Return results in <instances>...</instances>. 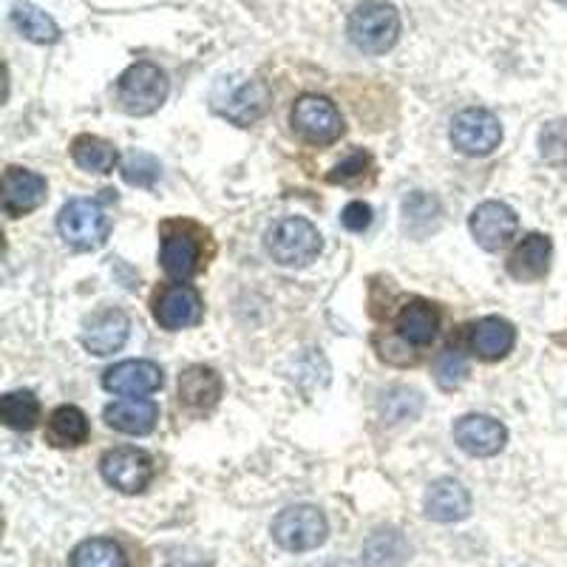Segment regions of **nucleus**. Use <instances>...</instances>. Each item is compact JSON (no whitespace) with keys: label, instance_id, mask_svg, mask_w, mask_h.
<instances>
[{"label":"nucleus","instance_id":"35","mask_svg":"<svg viewBox=\"0 0 567 567\" xmlns=\"http://www.w3.org/2000/svg\"><path fill=\"white\" fill-rule=\"evenodd\" d=\"M556 3H565V7H567V0H556Z\"/></svg>","mask_w":567,"mask_h":567},{"label":"nucleus","instance_id":"7","mask_svg":"<svg viewBox=\"0 0 567 567\" xmlns=\"http://www.w3.org/2000/svg\"><path fill=\"white\" fill-rule=\"evenodd\" d=\"M103 480L123 494H142L154 480V460L142 449H114L100 460Z\"/></svg>","mask_w":567,"mask_h":567},{"label":"nucleus","instance_id":"2","mask_svg":"<svg viewBox=\"0 0 567 567\" xmlns=\"http://www.w3.org/2000/svg\"><path fill=\"white\" fill-rule=\"evenodd\" d=\"M116 100L125 114L148 116L168 100V78L154 63H134L116 83Z\"/></svg>","mask_w":567,"mask_h":567},{"label":"nucleus","instance_id":"27","mask_svg":"<svg viewBox=\"0 0 567 567\" xmlns=\"http://www.w3.org/2000/svg\"><path fill=\"white\" fill-rule=\"evenodd\" d=\"M0 417L14 432H32L40 420V400L34 392H9L0 400Z\"/></svg>","mask_w":567,"mask_h":567},{"label":"nucleus","instance_id":"30","mask_svg":"<svg viewBox=\"0 0 567 567\" xmlns=\"http://www.w3.org/2000/svg\"><path fill=\"white\" fill-rule=\"evenodd\" d=\"M159 174H162L159 162H156L151 154H145V151H134V154H128V159L123 162V176L128 185L154 187V182L159 179Z\"/></svg>","mask_w":567,"mask_h":567},{"label":"nucleus","instance_id":"34","mask_svg":"<svg viewBox=\"0 0 567 567\" xmlns=\"http://www.w3.org/2000/svg\"><path fill=\"white\" fill-rule=\"evenodd\" d=\"M327 567H358V565H352V561H332V565Z\"/></svg>","mask_w":567,"mask_h":567},{"label":"nucleus","instance_id":"24","mask_svg":"<svg viewBox=\"0 0 567 567\" xmlns=\"http://www.w3.org/2000/svg\"><path fill=\"white\" fill-rule=\"evenodd\" d=\"M12 23L20 34L32 43H58L60 27L54 23L52 14H45L43 9L29 3V0H18L12 7Z\"/></svg>","mask_w":567,"mask_h":567},{"label":"nucleus","instance_id":"10","mask_svg":"<svg viewBox=\"0 0 567 567\" xmlns=\"http://www.w3.org/2000/svg\"><path fill=\"white\" fill-rule=\"evenodd\" d=\"M454 443L471 457H494L508 443V432L488 414H465L454 423Z\"/></svg>","mask_w":567,"mask_h":567},{"label":"nucleus","instance_id":"18","mask_svg":"<svg viewBox=\"0 0 567 567\" xmlns=\"http://www.w3.org/2000/svg\"><path fill=\"white\" fill-rule=\"evenodd\" d=\"M103 417L111 429H116V432L140 437V434L154 432L156 420H159V409H156L154 400H142V398L116 400V403L105 406Z\"/></svg>","mask_w":567,"mask_h":567},{"label":"nucleus","instance_id":"5","mask_svg":"<svg viewBox=\"0 0 567 567\" xmlns=\"http://www.w3.org/2000/svg\"><path fill=\"white\" fill-rule=\"evenodd\" d=\"M58 230L74 250H100L111 233V219L103 207L91 199H71L60 210Z\"/></svg>","mask_w":567,"mask_h":567},{"label":"nucleus","instance_id":"15","mask_svg":"<svg viewBox=\"0 0 567 567\" xmlns=\"http://www.w3.org/2000/svg\"><path fill=\"white\" fill-rule=\"evenodd\" d=\"M550 256H554V245L548 236L542 233H528L519 245L514 247L508 258V272L516 281L530 284L548 276L550 270Z\"/></svg>","mask_w":567,"mask_h":567},{"label":"nucleus","instance_id":"14","mask_svg":"<svg viewBox=\"0 0 567 567\" xmlns=\"http://www.w3.org/2000/svg\"><path fill=\"white\" fill-rule=\"evenodd\" d=\"M45 199V179L34 171L9 168L3 174V213L7 216H27L38 210Z\"/></svg>","mask_w":567,"mask_h":567},{"label":"nucleus","instance_id":"9","mask_svg":"<svg viewBox=\"0 0 567 567\" xmlns=\"http://www.w3.org/2000/svg\"><path fill=\"white\" fill-rule=\"evenodd\" d=\"M471 236L477 239L483 250H503L519 230V219L505 202H483L474 207L468 219Z\"/></svg>","mask_w":567,"mask_h":567},{"label":"nucleus","instance_id":"31","mask_svg":"<svg viewBox=\"0 0 567 567\" xmlns=\"http://www.w3.org/2000/svg\"><path fill=\"white\" fill-rule=\"evenodd\" d=\"M429 213H432V216H440L437 199L420 194V190L403 202V216H406V227L412 233L417 230V221H425V230H434L432 219H429Z\"/></svg>","mask_w":567,"mask_h":567},{"label":"nucleus","instance_id":"23","mask_svg":"<svg viewBox=\"0 0 567 567\" xmlns=\"http://www.w3.org/2000/svg\"><path fill=\"white\" fill-rule=\"evenodd\" d=\"M45 440L58 449H74L89 440V417L78 406H60L49 417Z\"/></svg>","mask_w":567,"mask_h":567},{"label":"nucleus","instance_id":"28","mask_svg":"<svg viewBox=\"0 0 567 567\" xmlns=\"http://www.w3.org/2000/svg\"><path fill=\"white\" fill-rule=\"evenodd\" d=\"M71 567H128V559L116 542L85 539L71 554Z\"/></svg>","mask_w":567,"mask_h":567},{"label":"nucleus","instance_id":"26","mask_svg":"<svg viewBox=\"0 0 567 567\" xmlns=\"http://www.w3.org/2000/svg\"><path fill=\"white\" fill-rule=\"evenodd\" d=\"M363 556L372 567H403L409 559V545L400 530H374L363 548Z\"/></svg>","mask_w":567,"mask_h":567},{"label":"nucleus","instance_id":"4","mask_svg":"<svg viewBox=\"0 0 567 567\" xmlns=\"http://www.w3.org/2000/svg\"><path fill=\"white\" fill-rule=\"evenodd\" d=\"M327 516L316 505H292V508H284L272 519V539L284 550H292V554L321 548L323 542H327Z\"/></svg>","mask_w":567,"mask_h":567},{"label":"nucleus","instance_id":"8","mask_svg":"<svg viewBox=\"0 0 567 567\" xmlns=\"http://www.w3.org/2000/svg\"><path fill=\"white\" fill-rule=\"evenodd\" d=\"M292 125L303 140L316 142V145H329L343 134V120L338 109L318 94H303L301 100H296Z\"/></svg>","mask_w":567,"mask_h":567},{"label":"nucleus","instance_id":"13","mask_svg":"<svg viewBox=\"0 0 567 567\" xmlns=\"http://www.w3.org/2000/svg\"><path fill=\"white\" fill-rule=\"evenodd\" d=\"M227 89L225 97L216 94V111L225 114L227 120H233L236 125H250L256 123L258 116L267 111V94L265 83H258V80H245V83H221Z\"/></svg>","mask_w":567,"mask_h":567},{"label":"nucleus","instance_id":"22","mask_svg":"<svg viewBox=\"0 0 567 567\" xmlns=\"http://www.w3.org/2000/svg\"><path fill=\"white\" fill-rule=\"evenodd\" d=\"M221 398V378L210 367H190L179 378V400L190 409H213Z\"/></svg>","mask_w":567,"mask_h":567},{"label":"nucleus","instance_id":"1","mask_svg":"<svg viewBox=\"0 0 567 567\" xmlns=\"http://www.w3.org/2000/svg\"><path fill=\"white\" fill-rule=\"evenodd\" d=\"M267 252L281 267H303L321 252V233L301 216L281 219L267 230Z\"/></svg>","mask_w":567,"mask_h":567},{"label":"nucleus","instance_id":"32","mask_svg":"<svg viewBox=\"0 0 567 567\" xmlns=\"http://www.w3.org/2000/svg\"><path fill=\"white\" fill-rule=\"evenodd\" d=\"M341 225L352 233H363L372 225V207L367 202H349L341 213Z\"/></svg>","mask_w":567,"mask_h":567},{"label":"nucleus","instance_id":"3","mask_svg":"<svg viewBox=\"0 0 567 567\" xmlns=\"http://www.w3.org/2000/svg\"><path fill=\"white\" fill-rule=\"evenodd\" d=\"M349 40L361 52L383 54L400 38V14L392 3H363L349 18Z\"/></svg>","mask_w":567,"mask_h":567},{"label":"nucleus","instance_id":"25","mask_svg":"<svg viewBox=\"0 0 567 567\" xmlns=\"http://www.w3.org/2000/svg\"><path fill=\"white\" fill-rule=\"evenodd\" d=\"M71 156H74L80 168L91 171V174H111L116 168V162H120V154H116V148L109 140L91 134H83L74 140Z\"/></svg>","mask_w":567,"mask_h":567},{"label":"nucleus","instance_id":"11","mask_svg":"<svg viewBox=\"0 0 567 567\" xmlns=\"http://www.w3.org/2000/svg\"><path fill=\"white\" fill-rule=\"evenodd\" d=\"M202 296L190 287V284H171L156 296L154 301V318L162 329H187L196 327L202 321Z\"/></svg>","mask_w":567,"mask_h":567},{"label":"nucleus","instance_id":"20","mask_svg":"<svg viewBox=\"0 0 567 567\" xmlns=\"http://www.w3.org/2000/svg\"><path fill=\"white\" fill-rule=\"evenodd\" d=\"M162 270L168 272L176 281H187L190 276H196L202 261L199 241L190 236V233H165L162 239Z\"/></svg>","mask_w":567,"mask_h":567},{"label":"nucleus","instance_id":"21","mask_svg":"<svg viewBox=\"0 0 567 567\" xmlns=\"http://www.w3.org/2000/svg\"><path fill=\"white\" fill-rule=\"evenodd\" d=\"M440 312L429 301H409L398 316L400 338L412 347H429L437 338Z\"/></svg>","mask_w":567,"mask_h":567},{"label":"nucleus","instance_id":"6","mask_svg":"<svg viewBox=\"0 0 567 567\" xmlns=\"http://www.w3.org/2000/svg\"><path fill=\"white\" fill-rule=\"evenodd\" d=\"M503 142V125L491 111L465 109L452 120V145L465 156H488Z\"/></svg>","mask_w":567,"mask_h":567},{"label":"nucleus","instance_id":"12","mask_svg":"<svg viewBox=\"0 0 567 567\" xmlns=\"http://www.w3.org/2000/svg\"><path fill=\"white\" fill-rule=\"evenodd\" d=\"M162 369L151 361H123L105 369L103 386L120 398H142L162 389Z\"/></svg>","mask_w":567,"mask_h":567},{"label":"nucleus","instance_id":"33","mask_svg":"<svg viewBox=\"0 0 567 567\" xmlns=\"http://www.w3.org/2000/svg\"><path fill=\"white\" fill-rule=\"evenodd\" d=\"M369 168V154L363 151H354L349 159H343L332 174H329V182H349V179H358V176L367 174Z\"/></svg>","mask_w":567,"mask_h":567},{"label":"nucleus","instance_id":"29","mask_svg":"<svg viewBox=\"0 0 567 567\" xmlns=\"http://www.w3.org/2000/svg\"><path fill=\"white\" fill-rule=\"evenodd\" d=\"M434 378L443 389H457L463 386L465 378H468V361L465 354L457 349H443L434 361Z\"/></svg>","mask_w":567,"mask_h":567},{"label":"nucleus","instance_id":"16","mask_svg":"<svg viewBox=\"0 0 567 567\" xmlns=\"http://www.w3.org/2000/svg\"><path fill=\"white\" fill-rule=\"evenodd\" d=\"M423 505H425V516L443 525L460 523V519H465V516L471 514L468 491H465L457 480H449V477L429 485Z\"/></svg>","mask_w":567,"mask_h":567},{"label":"nucleus","instance_id":"17","mask_svg":"<svg viewBox=\"0 0 567 567\" xmlns=\"http://www.w3.org/2000/svg\"><path fill=\"white\" fill-rule=\"evenodd\" d=\"M131 321L125 312L120 310H105L91 318L83 329V347L97 358L105 354H114L116 349H123V343L128 341Z\"/></svg>","mask_w":567,"mask_h":567},{"label":"nucleus","instance_id":"19","mask_svg":"<svg viewBox=\"0 0 567 567\" xmlns=\"http://www.w3.org/2000/svg\"><path fill=\"white\" fill-rule=\"evenodd\" d=\"M468 343L483 361H499V358H505V354L514 349L516 329L514 323L505 321V318H483V321H477L471 327Z\"/></svg>","mask_w":567,"mask_h":567}]
</instances>
